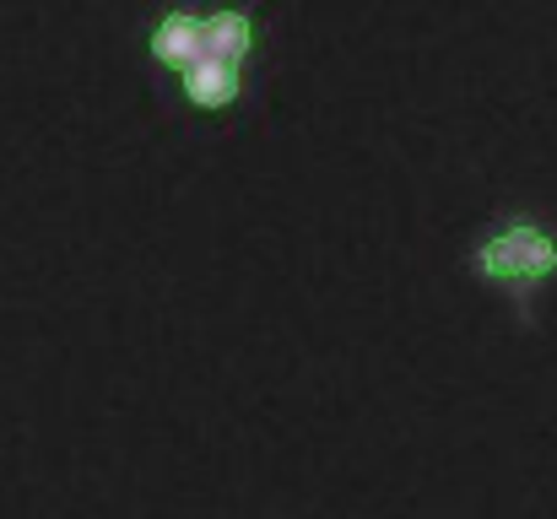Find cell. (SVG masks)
Returning <instances> with one entry per match:
<instances>
[{
  "label": "cell",
  "mask_w": 557,
  "mask_h": 519,
  "mask_svg": "<svg viewBox=\"0 0 557 519\" xmlns=\"http://www.w3.org/2000/svg\"><path fill=\"white\" fill-rule=\"evenodd\" d=\"M553 265H557V238L547 227H536V222H509L476 249V271L487 282H509V287H531V282L553 276Z\"/></svg>",
  "instance_id": "2"
},
{
  "label": "cell",
  "mask_w": 557,
  "mask_h": 519,
  "mask_svg": "<svg viewBox=\"0 0 557 519\" xmlns=\"http://www.w3.org/2000/svg\"><path fill=\"white\" fill-rule=\"evenodd\" d=\"M255 44H260V22L244 5H216V11H185V5H174L147 33L152 60L169 65V71H180V76L200 71V65H238L244 71V60L255 54Z\"/></svg>",
  "instance_id": "1"
}]
</instances>
